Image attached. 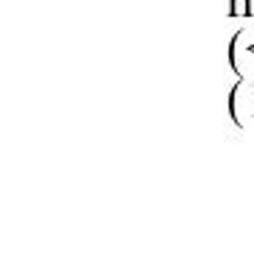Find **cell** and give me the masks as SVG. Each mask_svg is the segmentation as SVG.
Wrapping results in <instances>:
<instances>
[{"mask_svg": "<svg viewBox=\"0 0 254 254\" xmlns=\"http://www.w3.org/2000/svg\"><path fill=\"white\" fill-rule=\"evenodd\" d=\"M254 0H229V17H252Z\"/></svg>", "mask_w": 254, "mask_h": 254, "instance_id": "cell-1", "label": "cell"}, {"mask_svg": "<svg viewBox=\"0 0 254 254\" xmlns=\"http://www.w3.org/2000/svg\"><path fill=\"white\" fill-rule=\"evenodd\" d=\"M243 37V31H238L235 37L229 39V67L235 70V75H238V81H243V75H240V70H238V62H235V48H238V39Z\"/></svg>", "mask_w": 254, "mask_h": 254, "instance_id": "cell-2", "label": "cell"}]
</instances>
